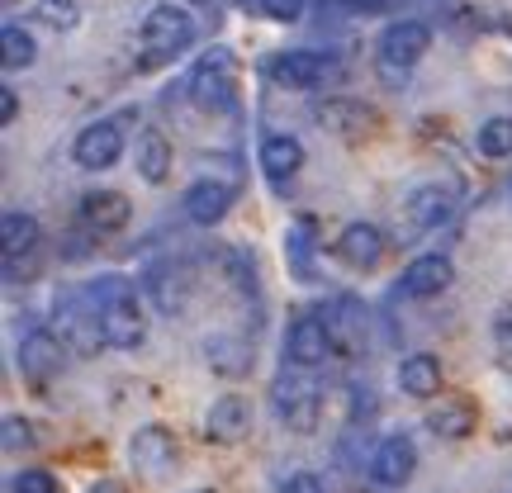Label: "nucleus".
Wrapping results in <instances>:
<instances>
[{
    "label": "nucleus",
    "instance_id": "f257e3e1",
    "mask_svg": "<svg viewBox=\"0 0 512 493\" xmlns=\"http://www.w3.org/2000/svg\"><path fill=\"white\" fill-rule=\"evenodd\" d=\"M81 299L100 313L110 347H119V351L143 347V332H147L143 309H138V294H133V285H128L124 275H100V280H91V285L81 290Z\"/></svg>",
    "mask_w": 512,
    "mask_h": 493
},
{
    "label": "nucleus",
    "instance_id": "f03ea898",
    "mask_svg": "<svg viewBox=\"0 0 512 493\" xmlns=\"http://www.w3.org/2000/svg\"><path fill=\"white\" fill-rule=\"evenodd\" d=\"M190 43H195V19L176 5H152V15L143 19V38H138L143 67H162L176 53H185Z\"/></svg>",
    "mask_w": 512,
    "mask_h": 493
},
{
    "label": "nucleus",
    "instance_id": "7ed1b4c3",
    "mask_svg": "<svg viewBox=\"0 0 512 493\" xmlns=\"http://www.w3.org/2000/svg\"><path fill=\"white\" fill-rule=\"evenodd\" d=\"M233 76H238V62H233V53L228 48H209V53L200 57V67H195V76H190V100H195V110L204 114H219L233 105Z\"/></svg>",
    "mask_w": 512,
    "mask_h": 493
},
{
    "label": "nucleus",
    "instance_id": "20e7f679",
    "mask_svg": "<svg viewBox=\"0 0 512 493\" xmlns=\"http://www.w3.org/2000/svg\"><path fill=\"white\" fill-rule=\"evenodd\" d=\"M275 399V413L280 422L290 427V432H313V422H318V384L309 375H299V370H285L271 389Z\"/></svg>",
    "mask_w": 512,
    "mask_h": 493
},
{
    "label": "nucleus",
    "instance_id": "39448f33",
    "mask_svg": "<svg viewBox=\"0 0 512 493\" xmlns=\"http://www.w3.org/2000/svg\"><path fill=\"white\" fill-rule=\"evenodd\" d=\"M57 323H62V342L76 351V356H95L100 347H110L105 342V323H100V313L72 294V299H57Z\"/></svg>",
    "mask_w": 512,
    "mask_h": 493
},
{
    "label": "nucleus",
    "instance_id": "423d86ee",
    "mask_svg": "<svg viewBox=\"0 0 512 493\" xmlns=\"http://www.w3.org/2000/svg\"><path fill=\"white\" fill-rule=\"evenodd\" d=\"M427 48H432V29H427V24H418V19H394L380 34V67L408 72V67H418L422 57H427Z\"/></svg>",
    "mask_w": 512,
    "mask_h": 493
},
{
    "label": "nucleus",
    "instance_id": "0eeeda50",
    "mask_svg": "<svg viewBox=\"0 0 512 493\" xmlns=\"http://www.w3.org/2000/svg\"><path fill=\"white\" fill-rule=\"evenodd\" d=\"M76 166H86V171H105L124 157V133L114 119H100V124H86L76 133V147H72Z\"/></svg>",
    "mask_w": 512,
    "mask_h": 493
},
{
    "label": "nucleus",
    "instance_id": "6e6552de",
    "mask_svg": "<svg viewBox=\"0 0 512 493\" xmlns=\"http://www.w3.org/2000/svg\"><path fill=\"white\" fill-rule=\"evenodd\" d=\"M451 285H456V266H451V256H441V252H427L418 261H408V271L399 275V290L408 299H437Z\"/></svg>",
    "mask_w": 512,
    "mask_h": 493
},
{
    "label": "nucleus",
    "instance_id": "1a4fd4ad",
    "mask_svg": "<svg viewBox=\"0 0 512 493\" xmlns=\"http://www.w3.org/2000/svg\"><path fill=\"white\" fill-rule=\"evenodd\" d=\"M266 72H271L275 86H290V91H318V86L332 76V62L323 53H275Z\"/></svg>",
    "mask_w": 512,
    "mask_h": 493
},
{
    "label": "nucleus",
    "instance_id": "9d476101",
    "mask_svg": "<svg viewBox=\"0 0 512 493\" xmlns=\"http://www.w3.org/2000/svg\"><path fill=\"white\" fill-rule=\"evenodd\" d=\"M332 347H337V342H332L328 323H318V318H294L290 332H285V361H294L299 370L323 366Z\"/></svg>",
    "mask_w": 512,
    "mask_h": 493
},
{
    "label": "nucleus",
    "instance_id": "9b49d317",
    "mask_svg": "<svg viewBox=\"0 0 512 493\" xmlns=\"http://www.w3.org/2000/svg\"><path fill=\"white\" fill-rule=\"evenodd\" d=\"M128 460L138 465V475L162 479L176 465V437L166 427H138L133 441H128Z\"/></svg>",
    "mask_w": 512,
    "mask_h": 493
},
{
    "label": "nucleus",
    "instance_id": "f8f14e48",
    "mask_svg": "<svg viewBox=\"0 0 512 493\" xmlns=\"http://www.w3.org/2000/svg\"><path fill=\"white\" fill-rule=\"evenodd\" d=\"M418 470V446H413V437H384L380 451H375V460H370V479L380 484V489H399V484H408V475Z\"/></svg>",
    "mask_w": 512,
    "mask_h": 493
},
{
    "label": "nucleus",
    "instance_id": "ddd939ff",
    "mask_svg": "<svg viewBox=\"0 0 512 493\" xmlns=\"http://www.w3.org/2000/svg\"><path fill=\"white\" fill-rule=\"evenodd\" d=\"M19 370H24V380H53L57 370H62V337L48 328H34L24 342H19Z\"/></svg>",
    "mask_w": 512,
    "mask_h": 493
},
{
    "label": "nucleus",
    "instance_id": "4468645a",
    "mask_svg": "<svg viewBox=\"0 0 512 493\" xmlns=\"http://www.w3.org/2000/svg\"><path fill=\"white\" fill-rule=\"evenodd\" d=\"M185 219L190 223H200V228H214V223L233 209V185L228 181H195L190 190H185Z\"/></svg>",
    "mask_w": 512,
    "mask_h": 493
},
{
    "label": "nucleus",
    "instance_id": "2eb2a0df",
    "mask_svg": "<svg viewBox=\"0 0 512 493\" xmlns=\"http://www.w3.org/2000/svg\"><path fill=\"white\" fill-rule=\"evenodd\" d=\"M128 219H133V204L119 190H91V195H81V223L91 233H119Z\"/></svg>",
    "mask_w": 512,
    "mask_h": 493
},
{
    "label": "nucleus",
    "instance_id": "dca6fc26",
    "mask_svg": "<svg viewBox=\"0 0 512 493\" xmlns=\"http://www.w3.org/2000/svg\"><path fill=\"white\" fill-rule=\"evenodd\" d=\"M337 256L347 261L351 271H375L384 256V233L375 223H347L337 238Z\"/></svg>",
    "mask_w": 512,
    "mask_h": 493
},
{
    "label": "nucleus",
    "instance_id": "f3484780",
    "mask_svg": "<svg viewBox=\"0 0 512 493\" xmlns=\"http://www.w3.org/2000/svg\"><path fill=\"white\" fill-rule=\"evenodd\" d=\"M204 427H209L214 441H242L247 427H252V408H247V399H238V394H223V399H214Z\"/></svg>",
    "mask_w": 512,
    "mask_h": 493
},
{
    "label": "nucleus",
    "instance_id": "a211bd4d",
    "mask_svg": "<svg viewBox=\"0 0 512 493\" xmlns=\"http://www.w3.org/2000/svg\"><path fill=\"white\" fill-rule=\"evenodd\" d=\"M427 432L441 441H460V437H470L475 432V408L465 399H441L437 408H427Z\"/></svg>",
    "mask_w": 512,
    "mask_h": 493
},
{
    "label": "nucleus",
    "instance_id": "6ab92c4d",
    "mask_svg": "<svg viewBox=\"0 0 512 493\" xmlns=\"http://www.w3.org/2000/svg\"><path fill=\"white\" fill-rule=\"evenodd\" d=\"M304 166V143L294 138V133H271L266 143H261V171L271 176V181H285Z\"/></svg>",
    "mask_w": 512,
    "mask_h": 493
},
{
    "label": "nucleus",
    "instance_id": "aec40b11",
    "mask_svg": "<svg viewBox=\"0 0 512 493\" xmlns=\"http://www.w3.org/2000/svg\"><path fill=\"white\" fill-rule=\"evenodd\" d=\"M399 389L403 394H413V399H432L441 389V361L432 351H418V356H408L399 366Z\"/></svg>",
    "mask_w": 512,
    "mask_h": 493
},
{
    "label": "nucleus",
    "instance_id": "412c9836",
    "mask_svg": "<svg viewBox=\"0 0 512 493\" xmlns=\"http://www.w3.org/2000/svg\"><path fill=\"white\" fill-rule=\"evenodd\" d=\"M0 247H5V261L34 256V247H38V219L34 214L5 209V219H0Z\"/></svg>",
    "mask_w": 512,
    "mask_h": 493
},
{
    "label": "nucleus",
    "instance_id": "4be33fe9",
    "mask_svg": "<svg viewBox=\"0 0 512 493\" xmlns=\"http://www.w3.org/2000/svg\"><path fill=\"white\" fill-rule=\"evenodd\" d=\"M147 294H152V304L171 318V313L185 309V299H190V285H185V271L176 266H152L147 271Z\"/></svg>",
    "mask_w": 512,
    "mask_h": 493
},
{
    "label": "nucleus",
    "instance_id": "5701e85b",
    "mask_svg": "<svg viewBox=\"0 0 512 493\" xmlns=\"http://www.w3.org/2000/svg\"><path fill=\"white\" fill-rule=\"evenodd\" d=\"M204 356H209V366L219 370V375H247V366H252V347L242 342V337H228V332H219V337H209L204 342Z\"/></svg>",
    "mask_w": 512,
    "mask_h": 493
},
{
    "label": "nucleus",
    "instance_id": "b1692460",
    "mask_svg": "<svg viewBox=\"0 0 512 493\" xmlns=\"http://www.w3.org/2000/svg\"><path fill=\"white\" fill-rule=\"evenodd\" d=\"M451 209H456V200L441 185H422L418 195L408 200V219H413V228H441L451 219Z\"/></svg>",
    "mask_w": 512,
    "mask_h": 493
},
{
    "label": "nucleus",
    "instance_id": "393cba45",
    "mask_svg": "<svg viewBox=\"0 0 512 493\" xmlns=\"http://www.w3.org/2000/svg\"><path fill=\"white\" fill-rule=\"evenodd\" d=\"M138 171H143L147 185H162L166 171H171V143H166L162 133H152V128L138 138Z\"/></svg>",
    "mask_w": 512,
    "mask_h": 493
},
{
    "label": "nucleus",
    "instance_id": "a878e982",
    "mask_svg": "<svg viewBox=\"0 0 512 493\" xmlns=\"http://www.w3.org/2000/svg\"><path fill=\"white\" fill-rule=\"evenodd\" d=\"M34 57H38L34 38L24 34L19 24H5V29H0V62H5L10 72H19V67H29Z\"/></svg>",
    "mask_w": 512,
    "mask_h": 493
},
{
    "label": "nucleus",
    "instance_id": "bb28decb",
    "mask_svg": "<svg viewBox=\"0 0 512 493\" xmlns=\"http://www.w3.org/2000/svg\"><path fill=\"white\" fill-rule=\"evenodd\" d=\"M475 147L484 157H512V119H489V124L475 133Z\"/></svg>",
    "mask_w": 512,
    "mask_h": 493
},
{
    "label": "nucleus",
    "instance_id": "cd10ccee",
    "mask_svg": "<svg viewBox=\"0 0 512 493\" xmlns=\"http://www.w3.org/2000/svg\"><path fill=\"white\" fill-rule=\"evenodd\" d=\"M214 261L228 271V280H233L242 294L256 290V266L247 261V252H238V247H219V252H214Z\"/></svg>",
    "mask_w": 512,
    "mask_h": 493
},
{
    "label": "nucleus",
    "instance_id": "c85d7f7f",
    "mask_svg": "<svg viewBox=\"0 0 512 493\" xmlns=\"http://www.w3.org/2000/svg\"><path fill=\"white\" fill-rule=\"evenodd\" d=\"M285 256L299 280H313V247H309V223H294L290 238H285Z\"/></svg>",
    "mask_w": 512,
    "mask_h": 493
},
{
    "label": "nucleus",
    "instance_id": "c756f323",
    "mask_svg": "<svg viewBox=\"0 0 512 493\" xmlns=\"http://www.w3.org/2000/svg\"><path fill=\"white\" fill-rule=\"evenodd\" d=\"M275 493H328V484L313 470H285V475H275Z\"/></svg>",
    "mask_w": 512,
    "mask_h": 493
},
{
    "label": "nucleus",
    "instance_id": "7c9ffc66",
    "mask_svg": "<svg viewBox=\"0 0 512 493\" xmlns=\"http://www.w3.org/2000/svg\"><path fill=\"white\" fill-rule=\"evenodd\" d=\"M38 19H48L53 29H76V0H43L38 5Z\"/></svg>",
    "mask_w": 512,
    "mask_h": 493
},
{
    "label": "nucleus",
    "instance_id": "2f4dec72",
    "mask_svg": "<svg viewBox=\"0 0 512 493\" xmlns=\"http://www.w3.org/2000/svg\"><path fill=\"white\" fill-rule=\"evenodd\" d=\"M15 493H62V484L48 470H24V475H15Z\"/></svg>",
    "mask_w": 512,
    "mask_h": 493
},
{
    "label": "nucleus",
    "instance_id": "473e14b6",
    "mask_svg": "<svg viewBox=\"0 0 512 493\" xmlns=\"http://www.w3.org/2000/svg\"><path fill=\"white\" fill-rule=\"evenodd\" d=\"M19 446H34V427L24 418H5V451H19Z\"/></svg>",
    "mask_w": 512,
    "mask_h": 493
},
{
    "label": "nucleus",
    "instance_id": "72a5a7b5",
    "mask_svg": "<svg viewBox=\"0 0 512 493\" xmlns=\"http://www.w3.org/2000/svg\"><path fill=\"white\" fill-rule=\"evenodd\" d=\"M304 5H309V0H261V10L271 19H285V24L304 15Z\"/></svg>",
    "mask_w": 512,
    "mask_h": 493
},
{
    "label": "nucleus",
    "instance_id": "f704fd0d",
    "mask_svg": "<svg viewBox=\"0 0 512 493\" xmlns=\"http://www.w3.org/2000/svg\"><path fill=\"white\" fill-rule=\"evenodd\" d=\"M15 114H19V91L0 86V124H15Z\"/></svg>",
    "mask_w": 512,
    "mask_h": 493
},
{
    "label": "nucleus",
    "instance_id": "c9c22d12",
    "mask_svg": "<svg viewBox=\"0 0 512 493\" xmlns=\"http://www.w3.org/2000/svg\"><path fill=\"white\" fill-rule=\"evenodd\" d=\"M498 361H503V370H512V323L498 328Z\"/></svg>",
    "mask_w": 512,
    "mask_h": 493
},
{
    "label": "nucleus",
    "instance_id": "e433bc0d",
    "mask_svg": "<svg viewBox=\"0 0 512 493\" xmlns=\"http://www.w3.org/2000/svg\"><path fill=\"white\" fill-rule=\"evenodd\" d=\"M91 493H124V489H119L114 479H100V484H91Z\"/></svg>",
    "mask_w": 512,
    "mask_h": 493
},
{
    "label": "nucleus",
    "instance_id": "4c0bfd02",
    "mask_svg": "<svg viewBox=\"0 0 512 493\" xmlns=\"http://www.w3.org/2000/svg\"><path fill=\"white\" fill-rule=\"evenodd\" d=\"M351 5H366V10H370V5H384V0H351Z\"/></svg>",
    "mask_w": 512,
    "mask_h": 493
},
{
    "label": "nucleus",
    "instance_id": "58836bf2",
    "mask_svg": "<svg viewBox=\"0 0 512 493\" xmlns=\"http://www.w3.org/2000/svg\"><path fill=\"white\" fill-rule=\"evenodd\" d=\"M242 5H252V0H242Z\"/></svg>",
    "mask_w": 512,
    "mask_h": 493
}]
</instances>
